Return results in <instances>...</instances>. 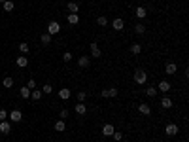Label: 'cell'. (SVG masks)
I'll return each instance as SVG.
<instances>
[{"mask_svg":"<svg viewBox=\"0 0 189 142\" xmlns=\"http://www.w3.org/2000/svg\"><path fill=\"white\" fill-rule=\"evenodd\" d=\"M134 82L138 85H144L147 82V72H146V70H142V68L136 70V72H134Z\"/></svg>","mask_w":189,"mask_h":142,"instance_id":"6da1fadb","label":"cell"},{"mask_svg":"<svg viewBox=\"0 0 189 142\" xmlns=\"http://www.w3.org/2000/svg\"><path fill=\"white\" fill-rule=\"evenodd\" d=\"M59 32H61V25L57 21H49L47 23V34L53 36V34H59Z\"/></svg>","mask_w":189,"mask_h":142,"instance_id":"7a4b0ae2","label":"cell"},{"mask_svg":"<svg viewBox=\"0 0 189 142\" xmlns=\"http://www.w3.org/2000/svg\"><path fill=\"white\" fill-rule=\"evenodd\" d=\"M117 93H119V91H117V87H108V89H102V97L104 99H108V97H117Z\"/></svg>","mask_w":189,"mask_h":142,"instance_id":"3957f363","label":"cell"},{"mask_svg":"<svg viewBox=\"0 0 189 142\" xmlns=\"http://www.w3.org/2000/svg\"><path fill=\"white\" fill-rule=\"evenodd\" d=\"M8 118H9V119H12V121H13V123H19V121H21V119H23V114H21V112H19V110H12V112H9V114H8Z\"/></svg>","mask_w":189,"mask_h":142,"instance_id":"277c9868","label":"cell"},{"mask_svg":"<svg viewBox=\"0 0 189 142\" xmlns=\"http://www.w3.org/2000/svg\"><path fill=\"white\" fill-rule=\"evenodd\" d=\"M112 29H114V30H123L125 29V21L121 17H115L114 21H112Z\"/></svg>","mask_w":189,"mask_h":142,"instance_id":"5b68a950","label":"cell"},{"mask_svg":"<svg viewBox=\"0 0 189 142\" xmlns=\"http://www.w3.org/2000/svg\"><path fill=\"white\" fill-rule=\"evenodd\" d=\"M91 55H93V57H102V49L99 48V44L96 42H91Z\"/></svg>","mask_w":189,"mask_h":142,"instance_id":"8992f818","label":"cell"},{"mask_svg":"<svg viewBox=\"0 0 189 142\" xmlns=\"http://www.w3.org/2000/svg\"><path fill=\"white\" fill-rule=\"evenodd\" d=\"M165 133H166L168 136L178 135V125H176V123H168V125H166V129H165Z\"/></svg>","mask_w":189,"mask_h":142,"instance_id":"52a82bcc","label":"cell"},{"mask_svg":"<svg viewBox=\"0 0 189 142\" xmlns=\"http://www.w3.org/2000/svg\"><path fill=\"white\" fill-rule=\"evenodd\" d=\"M114 125H112V123H106L104 125V127H102V136H112V135H114Z\"/></svg>","mask_w":189,"mask_h":142,"instance_id":"ba28073f","label":"cell"},{"mask_svg":"<svg viewBox=\"0 0 189 142\" xmlns=\"http://www.w3.org/2000/svg\"><path fill=\"white\" fill-rule=\"evenodd\" d=\"M74 110H76V114H78V116H85V114H87V106H85L83 102H78Z\"/></svg>","mask_w":189,"mask_h":142,"instance_id":"9c48e42d","label":"cell"},{"mask_svg":"<svg viewBox=\"0 0 189 142\" xmlns=\"http://www.w3.org/2000/svg\"><path fill=\"white\" fill-rule=\"evenodd\" d=\"M9 131H12V125H9L8 121H0V133H2V135H9Z\"/></svg>","mask_w":189,"mask_h":142,"instance_id":"30bf717a","label":"cell"},{"mask_svg":"<svg viewBox=\"0 0 189 142\" xmlns=\"http://www.w3.org/2000/svg\"><path fill=\"white\" fill-rule=\"evenodd\" d=\"M78 64H80L81 68H87L89 64H91V59L87 57V55H83V57H80V59H78Z\"/></svg>","mask_w":189,"mask_h":142,"instance_id":"8fae6325","label":"cell"},{"mask_svg":"<svg viewBox=\"0 0 189 142\" xmlns=\"http://www.w3.org/2000/svg\"><path fill=\"white\" fill-rule=\"evenodd\" d=\"M157 91H161V93H166V91H170V83H168L166 80H163V82L157 85Z\"/></svg>","mask_w":189,"mask_h":142,"instance_id":"7c38bea8","label":"cell"},{"mask_svg":"<svg viewBox=\"0 0 189 142\" xmlns=\"http://www.w3.org/2000/svg\"><path fill=\"white\" fill-rule=\"evenodd\" d=\"M138 112H140V114H144V116H150V114H151V108H150V104L142 102V104L138 106Z\"/></svg>","mask_w":189,"mask_h":142,"instance_id":"4fadbf2b","label":"cell"},{"mask_svg":"<svg viewBox=\"0 0 189 142\" xmlns=\"http://www.w3.org/2000/svg\"><path fill=\"white\" fill-rule=\"evenodd\" d=\"M66 21H68V25H78V23H80V17H78V13H68Z\"/></svg>","mask_w":189,"mask_h":142,"instance_id":"5bb4252c","label":"cell"},{"mask_svg":"<svg viewBox=\"0 0 189 142\" xmlns=\"http://www.w3.org/2000/svg\"><path fill=\"white\" fill-rule=\"evenodd\" d=\"M30 93H32V91H30V89L27 87V85H25V87H21V89H19V95H21V97H23L25 100H28V99H30Z\"/></svg>","mask_w":189,"mask_h":142,"instance_id":"9a60e30c","label":"cell"},{"mask_svg":"<svg viewBox=\"0 0 189 142\" xmlns=\"http://www.w3.org/2000/svg\"><path fill=\"white\" fill-rule=\"evenodd\" d=\"M165 72H166V74H170V76H172V74H176V72H178V67H176V64H174V63H168V64H166V67H165Z\"/></svg>","mask_w":189,"mask_h":142,"instance_id":"2e32d148","label":"cell"},{"mask_svg":"<svg viewBox=\"0 0 189 142\" xmlns=\"http://www.w3.org/2000/svg\"><path fill=\"white\" fill-rule=\"evenodd\" d=\"M64 129H66V123H64V119H59V121H55V131H57V133H63Z\"/></svg>","mask_w":189,"mask_h":142,"instance_id":"e0dca14e","label":"cell"},{"mask_svg":"<svg viewBox=\"0 0 189 142\" xmlns=\"http://www.w3.org/2000/svg\"><path fill=\"white\" fill-rule=\"evenodd\" d=\"M59 97L63 99V100H68V99H70V89H68V87H63V89L59 91Z\"/></svg>","mask_w":189,"mask_h":142,"instance_id":"ac0fdd59","label":"cell"},{"mask_svg":"<svg viewBox=\"0 0 189 142\" xmlns=\"http://www.w3.org/2000/svg\"><path fill=\"white\" fill-rule=\"evenodd\" d=\"M134 12H136V15H138L140 19H144V17H147V10H146L144 6H138V8L134 10Z\"/></svg>","mask_w":189,"mask_h":142,"instance_id":"d6986e66","label":"cell"},{"mask_svg":"<svg viewBox=\"0 0 189 142\" xmlns=\"http://www.w3.org/2000/svg\"><path fill=\"white\" fill-rule=\"evenodd\" d=\"M17 67H21V68H25V67H28V57H17Z\"/></svg>","mask_w":189,"mask_h":142,"instance_id":"ffe728a7","label":"cell"},{"mask_svg":"<svg viewBox=\"0 0 189 142\" xmlns=\"http://www.w3.org/2000/svg\"><path fill=\"white\" fill-rule=\"evenodd\" d=\"M172 104H174V102H172L170 97H163V100H161V106H163V108H172Z\"/></svg>","mask_w":189,"mask_h":142,"instance_id":"44dd1931","label":"cell"},{"mask_svg":"<svg viewBox=\"0 0 189 142\" xmlns=\"http://www.w3.org/2000/svg\"><path fill=\"white\" fill-rule=\"evenodd\" d=\"M2 8H4V12H13V8H15V4L12 2V0H6V2L2 4Z\"/></svg>","mask_w":189,"mask_h":142,"instance_id":"7402d4cb","label":"cell"},{"mask_svg":"<svg viewBox=\"0 0 189 142\" xmlns=\"http://www.w3.org/2000/svg\"><path fill=\"white\" fill-rule=\"evenodd\" d=\"M134 32L138 34V36H142V34L146 32V27H144L142 23H136V25H134Z\"/></svg>","mask_w":189,"mask_h":142,"instance_id":"603a6c76","label":"cell"},{"mask_svg":"<svg viewBox=\"0 0 189 142\" xmlns=\"http://www.w3.org/2000/svg\"><path fill=\"white\" fill-rule=\"evenodd\" d=\"M131 53H132V55H140V53H142V45H140V44H132V45H131Z\"/></svg>","mask_w":189,"mask_h":142,"instance_id":"cb8c5ba5","label":"cell"},{"mask_svg":"<svg viewBox=\"0 0 189 142\" xmlns=\"http://www.w3.org/2000/svg\"><path fill=\"white\" fill-rule=\"evenodd\" d=\"M68 10H70V13H78L80 12V4L78 2H68Z\"/></svg>","mask_w":189,"mask_h":142,"instance_id":"d4e9b609","label":"cell"},{"mask_svg":"<svg viewBox=\"0 0 189 142\" xmlns=\"http://www.w3.org/2000/svg\"><path fill=\"white\" fill-rule=\"evenodd\" d=\"M30 99H32V100H40V99H42V91H40V89H34L32 93H30Z\"/></svg>","mask_w":189,"mask_h":142,"instance_id":"484cf974","label":"cell"},{"mask_svg":"<svg viewBox=\"0 0 189 142\" xmlns=\"http://www.w3.org/2000/svg\"><path fill=\"white\" fill-rule=\"evenodd\" d=\"M42 44H44V45H49V44H51V34H47V32L42 34Z\"/></svg>","mask_w":189,"mask_h":142,"instance_id":"4316f807","label":"cell"},{"mask_svg":"<svg viewBox=\"0 0 189 142\" xmlns=\"http://www.w3.org/2000/svg\"><path fill=\"white\" fill-rule=\"evenodd\" d=\"M96 25H99V27H106V25H108V19H106L104 15H100V17L96 19Z\"/></svg>","mask_w":189,"mask_h":142,"instance_id":"83f0119b","label":"cell"},{"mask_svg":"<svg viewBox=\"0 0 189 142\" xmlns=\"http://www.w3.org/2000/svg\"><path fill=\"white\" fill-rule=\"evenodd\" d=\"M146 95H147V97H155V95H157V87H146Z\"/></svg>","mask_w":189,"mask_h":142,"instance_id":"f1b7e54d","label":"cell"},{"mask_svg":"<svg viewBox=\"0 0 189 142\" xmlns=\"http://www.w3.org/2000/svg\"><path fill=\"white\" fill-rule=\"evenodd\" d=\"M19 51H21V53H28V44L21 42V44H19Z\"/></svg>","mask_w":189,"mask_h":142,"instance_id":"f546056e","label":"cell"},{"mask_svg":"<svg viewBox=\"0 0 189 142\" xmlns=\"http://www.w3.org/2000/svg\"><path fill=\"white\" fill-rule=\"evenodd\" d=\"M2 83H4V87H12V85H13V80L8 76V78H4V80H2Z\"/></svg>","mask_w":189,"mask_h":142,"instance_id":"4dcf8cb0","label":"cell"},{"mask_svg":"<svg viewBox=\"0 0 189 142\" xmlns=\"http://www.w3.org/2000/svg\"><path fill=\"white\" fill-rule=\"evenodd\" d=\"M85 99H87V93H85V91H80V93H78V100H80V102H85Z\"/></svg>","mask_w":189,"mask_h":142,"instance_id":"1f68e13d","label":"cell"},{"mask_svg":"<svg viewBox=\"0 0 189 142\" xmlns=\"http://www.w3.org/2000/svg\"><path fill=\"white\" fill-rule=\"evenodd\" d=\"M112 136H114V140H117V142L123 140V133H119V131H114V135H112Z\"/></svg>","mask_w":189,"mask_h":142,"instance_id":"d6a6232c","label":"cell"},{"mask_svg":"<svg viewBox=\"0 0 189 142\" xmlns=\"http://www.w3.org/2000/svg\"><path fill=\"white\" fill-rule=\"evenodd\" d=\"M63 61H64V63H70V61H72V53H70V51H64Z\"/></svg>","mask_w":189,"mask_h":142,"instance_id":"836d02e7","label":"cell"},{"mask_svg":"<svg viewBox=\"0 0 189 142\" xmlns=\"http://www.w3.org/2000/svg\"><path fill=\"white\" fill-rule=\"evenodd\" d=\"M51 91H53V87H51V85H49V83H45V85H44V87H42V93H45V95H49V93H51Z\"/></svg>","mask_w":189,"mask_h":142,"instance_id":"e575fe53","label":"cell"},{"mask_svg":"<svg viewBox=\"0 0 189 142\" xmlns=\"http://www.w3.org/2000/svg\"><path fill=\"white\" fill-rule=\"evenodd\" d=\"M6 118H8V112L6 110H0V121H6Z\"/></svg>","mask_w":189,"mask_h":142,"instance_id":"d590c367","label":"cell"},{"mask_svg":"<svg viewBox=\"0 0 189 142\" xmlns=\"http://www.w3.org/2000/svg\"><path fill=\"white\" fill-rule=\"evenodd\" d=\"M27 87H28L30 91H32L34 87H36V82H34V80H28V83H27Z\"/></svg>","mask_w":189,"mask_h":142,"instance_id":"8d00e7d4","label":"cell"},{"mask_svg":"<svg viewBox=\"0 0 189 142\" xmlns=\"http://www.w3.org/2000/svg\"><path fill=\"white\" fill-rule=\"evenodd\" d=\"M68 114H70L68 110H61V114H59V116H61V119H64V118H68Z\"/></svg>","mask_w":189,"mask_h":142,"instance_id":"74e56055","label":"cell"},{"mask_svg":"<svg viewBox=\"0 0 189 142\" xmlns=\"http://www.w3.org/2000/svg\"><path fill=\"white\" fill-rule=\"evenodd\" d=\"M4 2H6V0H0V4H4Z\"/></svg>","mask_w":189,"mask_h":142,"instance_id":"f35d334b","label":"cell"},{"mask_svg":"<svg viewBox=\"0 0 189 142\" xmlns=\"http://www.w3.org/2000/svg\"><path fill=\"white\" fill-rule=\"evenodd\" d=\"M0 95H2V91H0Z\"/></svg>","mask_w":189,"mask_h":142,"instance_id":"ab89813d","label":"cell"},{"mask_svg":"<svg viewBox=\"0 0 189 142\" xmlns=\"http://www.w3.org/2000/svg\"><path fill=\"white\" fill-rule=\"evenodd\" d=\"M47 2H49V0H47Z\"/></svg>","mask_w":189,"mask_h":142,"instance_id":"60d3db41","label":"cell"}]
</instances>
